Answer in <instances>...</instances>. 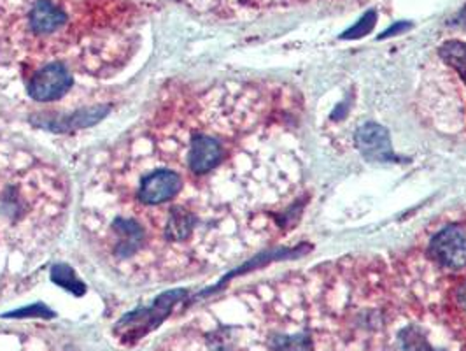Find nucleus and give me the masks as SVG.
<instances>
[{"label": "nucleus", "instance_id": "7ed1b4c3", "mask_svg": "<svg viewBox=\"0 0 466 351\" xmlns=\"http://www.w3.org/2000/svg\"><path fill=\"white\" fill-rule=\"evenodd\" d=\"M270 351H312V338L307 331L300 334H273L268 341Z\"/></svg>", "mask_w": 466, "mask_h": 351}, {"label": "nucleus", "instance_id": "423d86ee", "mask_svg": "<svg viewBox=\"0 0 466 351\" xmlns=\"http://www.w3.org/2000/svg\"><path fill=\"white\" fill-rule=\"evenodd\" d=\"M375 21H377V14L374 11L367 12L354 27H351L347 32L342 34V39H358V37L367 36L374 28Z\"/></svg>", "mask_w": 466, "mask_h": 351}, {"label": "nucleus", "instance_id": "39448f33", "mask_svg": "<svg viewBox=\"0 0 466 351\" xmlns=\"http://www.w3.org/2000/svg\"><path fill=\"white\" fill-rule=\"evenodd\" d=\"M399 345L405 351H446L431 348L424 339V336L415 329H405L399 334Z\"/></svg>", "mask_w": 466, "mask_h": 351}, {"label": "nucleus", "instance_id": "f257e3e1", "mask_svg": "<svg viewBox=\"0 0 466 351\" xmlns=\"http://www.w3.org/2000/svg\"><path fill=\"white\" fill-rule=\"evenodd\" d=\"M430 255L438 264L449 269L466 266V235L458 227H447L438 232L430 243Z\"/></svg>", "mask_w": 466, "mask_h": 351}, {"label": "nucleus", "instance_id": "20e7f679", "mask_svg": "<svg viewBox=\"0 0 466 351\" xmlns=\"http://www.w3.org/2000/svg\"><path fill=\"white\" fill-rule=\"evenodd\" d=\"M440 57L453 66L454 69L458 70L466 81V44L460 43V41H451L447 44L442 46L440 50Z\"/></svg>", "mask_w": 466, "mask_h": 351}, {"label": "nucleus", "instance_id": "f03ea898", "mask_svg": "<svg viewBox=\"0 0 466 351\" xmlns=\"http://www.w3.org/2000/svg\"><path fill=\"white\" fill-rule=\"evenodd\" d=\"M356 146L367 160H374V162L395 160L390 132L379 124H365L356 132Z\"/></svg>", "mask_w": 466, "mask_h": 351}, {"label": "nucleus", "instance_id": "0eeeda50", "mask_svg": "<svg viewBox=\"0 0 466 351\" xmlns=\"http://www.w3.org/2000/svg\"><path fill=\"white\" fill-rule=\"evenodd\" d=\"M408 28H410V23L401 21L399 25H393L391 28H388V30L381 36V39H386V37H391V36H399V34L405 32V30H408Z\"/></svg>", "mask_w": 466, "mask_h": 351}, {"label": "nucleus", "instance_id": "6e6552de", "mask_svg": "<svg viewBox=\"0 0 466 351\" xmlns=\"http://www.w3.org/2000/svg\"><path fill=\"white\" fill-rule=\"evenodd\" d=\"M458 302H460V306L466 311V283L458 290Z\"/></svg>", "mask_w": 466, "mask_h": 351}]
</instances>
